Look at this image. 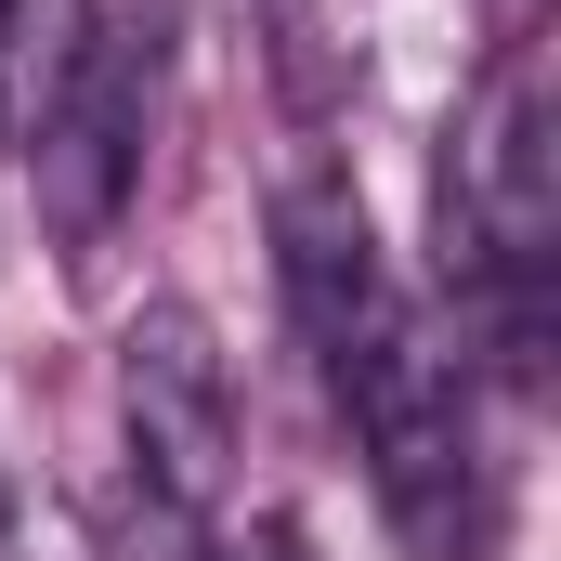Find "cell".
Instances as JSON below:
<instances>
[{"label":"cell","instance_id":"2","mask_svg":"<svg viewBox=\"0 0 561 561\" xmlns=\"http://www.w3.org/2000/svg\"><path fill=\"white\" fill-rule=\"evenodd\" d=\"M444 222L470 236V275L510 287V313H536V275L561 249V79L549 53H496L457 157H444Z\"/></svg>","mask_w":561,"mask_h":561},{"label":"cell","instance_id":"5","mask_svg":"<svg viewBox=\"0 0 561 561\" xmlns=\"http://www.w3.org/2000/svg\"><path fill=\"white\" fill-rule=\"evenodd\" d=\"M222 561H313V549H300V523H249V536H222Z\"/></svg>","mask_w":561,"mask_h":561},{"label":"cell","instance_id":"4","mask_svg":"<svg viewBox=\"0 0 561 561\" xmlns=\"http://www.w3.org/2000/svg\"><path fill=\"white\" fill-rule=\"evenodd\" d=\"M131 170H144V53L92 39L66 66V92H53V118H39V209H53V236H105Z\"/></svg>","mask_w":561,"mask_h":561},{"label":"cell","instance_id":"6","mask_svg":"<svg viewBox=\"0 0 561 561\" xmlns=\"http://www.w3.org/2000/svg\"><path fill=\"white\" fill-rule=\"evenodd\" d=\"M0 39H13V0H0Z\"/></svg>","mask_w":561,"mask_h":561},{"label":"cell","instance_id":"1","mask_svg":"<svg viewBox=\"0 0 561 561\" xmlns=\"http://www.w3.org/2000/svg\"><path fill=\"white\" fill-rule=\"evenodd\" d=\"M275 236H287V300H300V327H313L340 405L366 431V457H379L392 523H405L431 561H470V523H483V510H470V379H457V353L431 340V313L392 287L366 209H353L340 183H300Z\"/></svg>","mask_w":561,"mask_h":561},{"label":"cell","instance_id":"3","mask_svg":"<svg viewBox=\"0 0 561 561\" xmlns=\"http://www.w3.org/2000/svg\"><path fill=\"white\" fill-rule=\"evenodd\" d=\"M118 419H131V470L157 510H209L236 470V366L209 340V313L144 300L118 340Z\"/></svg>","mask_w":561,"mask_h":561}]
</instances>
